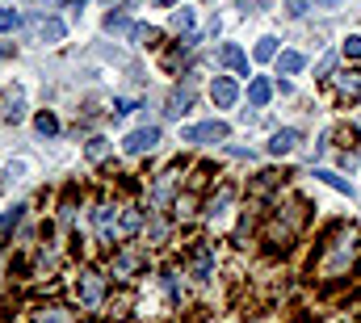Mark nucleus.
<instances>
[{
    "mask_svg": "<svg viewBox=\"0 0 361 323\" xmlns=\"http://www.w3.org/2000/svg\"><path fill=\"white\" fill-rule=\"evenodd\" d=\"M357 260H361V227L357 223H336L319 240L311 269H315L319 281H349L353 269H357Z\"/></svg>",
    "mask_w": 361,
    "mask_h": 323,
    "instance_id": "f257e3e1",
    "label": "nucleus"
},
{
    "mask_svg": "<svg viewBox=\"0 0 361 323\" xmlns=\"http://www.w3.org/2000/svg\"><path fill=\"white\" fill-rule=\"evenodd\" d=\"M302 223H307V202H286V206H277V210L269 214L261 243H265L269 252H286L290 243L298 240Z\"/></svg>",
    "mask_w": 361,
    "mask_h": 323,
    "instance_id": "f03ea898",
    "label": "nucleus"
},
{
    "mask_svg": "<svg viewBox=\"0 0 361 323\" xmlns=\"http://www.w3.org/2000/svg\"><path fill=\"white\" fill-rule=\"evenodd\" d=\"M76 298H80V307L97 311V307L105 303V277L92 273V269H80V277H76Z\"/></svg>",
    "mask_w": 361,
    "mask_h": 323,
    "instance_id": "7ed1b4c3",
    "label": "nucleus"
},
{
    "mask_svg": "<svg viewBox=\"0 0 361 323\" xmlns=\"http://www.w3.org/2000/svg\"><path fill=\"white\" fill-rule=\"evenodd\" d=\"M189 273L197 277V281H210L214 277V243H193L189 248Z\"/></svg>",
    "mask_w": 361,
    "mask_h": 323,
    "instance_id": "20e7f679",
    "label": "nucleus"
},
{
    "mask_svg": "<svg viewBox=\"0 0 361 323\" xmlns=\"http://www.w3.org/2000/svg\"><path fill=\"white\" fill-rule=\"evenodd\" d=\"M92 223H97L101 243H114L118 236H122V214H118L114 206H97V210H92Z\"/></svg>",
    "mask_w": 361,
    "mask_h": 323,
    "instance_id": "39448f33",
    "label": "nucleus"
},
{
    "mask_svg": "<svg viewBox=\"0 0 361 323\" xmlns=\"http://www.w3.org/2000/svg\"><path fill=\"white\" fill-rule=\"evenodd\" d=\"M185 143H223L227 139V122H197L180 135Z\"/></svg>",
    "mask_w": 361,
    "mask_h": 323,
    "instance_id": "423d86ee",
    "label": "nucleus"
},
{
    "mask_svg": "<svg viewBox=\"0 0 361 323\" xmlns=\"http://www.w3.org/2000/svg\"><path fill=\"white\" fill-rule=\"evenodd\" d=\"M160 143V126H139V130H130L126 139H122V147L130 152V156H143V152H152Z\"/></svg>",
    "mask_w": 361,
    "mask_h": 323,
    "instance_id": "0eeeda50",
    "label": "nucleus"
},
{
    "mask_svg": "<svg viewBox=\"0 0 361 323\" xmlns=\"http://www.w3.org/2000/svg\"><path fill=\"white\" fill-rule=\"evenodd\" d=\"M139 269H147V252H118L114 264H109V273H114L118 281H126V277L139 273Z\"/></svg>",
    "mask_w": 361,
    "mask_h": 323,
    "instance_id": "6e6552de",
    "label": "nucleus"
},
{
    "mask_svg": "<svg viewBox=\"0 0 361 323\" xmlns=\"http://www.w3.org/2000/svg\"><path fill=\"white\" fill-rule=\"evenodd\" d=\"M63 21L59 17H38V25H34V38L42 42V47H55V42H63Z\"/></svg>",
    "mask_w": 361,
    "mask_h": 323,
    "instance_id": "1a4fd4ad",
    "label": "nucleus"
},
{
    "mask_svg": "<svg viewBox=\"0 0 361 323\" xmlns=\"http://www.w3.org/2000/svg\"><path fill=\"white\" fill-rule=\"evenodd\" d=\"M336 97H341V101H357L361 97V68H345V72L336 76Z\"/></svg>",
    "mask_w": 361,
    "mask_h": 323,
    "instance_id": "9d476101",
    "label": "nucleus"
},
{
    "mask_svg": "<svg viewBox=\"0 0 361 323\" xmlns=\"http://www.w3.org/2000/svg\"><path fill=\"white\" fill-rule=\"evenodd\" d=\"M210 97H214V105H219V109H227V105H235L240 88H235V80H231V76H214V84H210Z\"/></svg>",
    "mask_w": 361,
    "mask_h": 323,
    "instance_id": "9b49d317",
    "label": "nucleus"
},
{
    "mask_svg": "<svg viewBox=\"0 0 361 323\" xmlns=\"http://www.w3.org/2000/svg\"><path fill=\"white\" fill-rule=\"evenodd\" d=\"M298 147V130H273V139H269V156H290Z\"/></svg>",
    "mask_w": 361,
    "mask_h": 323,
    "instance_id": "f8f14e48",
    "label": "nucleus"
},
{
    "mask_svg": "<svg viewBox=\"0 0 361 323\" xmlns=\"http://www.w3.org/2000/svg\"><path fill=\"white\" fill-rule=\"evenodd\" d=\"M219 59L231 68V72H248V55L235 47V42H227V47H219Z\"/></svg>",
    "mask_w": 361,
    "mask_h": 323,
    "instance_id": "ddd939ff",
    "label": "nucleus"
},
{
    "mask_svg": "<svg viewBox=\"0 0 361 323\" xmlns=\"http://www.w3.org/2000/svg\"><path fill=\"white\" fill-rule=\"evenodd\" d=\"M189 105H193V92H189V88H173V92H169V105H164V114H169V118H180Z\"/></svg>",
    "mask_w": 361,
    "mask_h": 323,
    "instance_id": "4468645a",
    "label": "nucleus"
},
{
    "mask_svg": "<svg viewBox=\"0 0 361 323\" xmlns=\"http://www.w3.org/2000/svg\"><path fill=\"white\" fill-rule=\"evenodd\" d=\"M302 63H307V59H302L298 51H281V55H277V72H281V76H298Z\"/></svg>",
    "mask_w": 361,
    "mask_h": 323,
    "instance_id": "2eb2a0df",
    "label": "nucleus"
},
{
    "mask_svg": "<svg viewBox=\"0 0 361 323\" xmlns=\"http://www.w3.org/2000/svg\"><path fill=\"white\" fill-rule=\"evenodd\" d=\"M269 97H273V84L265 80V76H257V80L248 84V101L261 109V105H269Z\"/></svg>",
    "mask_w": 361,
    "mask_h": 323,
    "instance_id": "dca6fc26",
    "label": "nucleus"
},
{
    "mask_svg": "<svg viewBox=\"0 0 361 323\" xmlns=\"http://www.w3.org/2000/svg\"><path fill=\"white\" fill-rule=\"evenodd\" d=\"M277 185H281V176H277V172H261V176L248 185V193H252V197H265V193H273Z\"/></svg>",
    "mask_w": 361,
    "mask_h": 323,
    "instance_id": "f3484780",
    "label": "nucleus"
},
{
    "mask_svg": "<svg viewBox=\"0 0 361 323\" xmlns=\"http://www.w3.org/2000/svg\"><path fill=\"white\" fill-rule=\"evenodd\" d=\"M231 197H235V185H223V189H219V193L210 197V206H206V210H210V219H219V214H223V210L231 206Z\"/></svg>",
    "mask_w": 361,
    "mask_h": 323,
    "instance_id": "a211bd4d",
    "label": "nucleus"
},
{
    "mask_svg": "<svg viewBox=\"0 0 361 323\" xmlns=\"http://www.w3.org/2000/svg\"><path fill=\"white\" fill-rule=\"evenodd\" d=\"M130 38H135L139 47H156V38H160V30H156V25H130Z\"/></svg>",
    "mask_w": 361,
    "mask_h": 323,
    "instance_id": "6ab92c4d",
    "label": "nucleus"
},
{
    "mask_svg": "<svg viewBox=\"0 0 361 323\" xmlns=\"http://www.w3.org/2000/svg\"><path fill=\"white\" fill-rule=\"evenodd\" d=\"M143 227V210H135V206H126L122 210V236H135Z\"/></svg>",
    "mask_w": 361,
    "mask_h": 323,
    "instance_id": "aec40b11",
    "label": "nucleus"
},
{
    "mask_svg": "<svg viewBox=\"0 0 361 323\" xmlns=\"http://www.w3.org/2000/svg\"><path fill=\"white\" fill-rule=\"evenodd\" d=\"M25 118V109H21V92H8V101H4V122H21Z\"/></svg>",
    "mask_w": 361,
    "mask_h": 323,
    "instance_id": "412c9836",
    "label": "nucleus"
},
{
    "mask_svg": "<svg viewBox=\"0 0 361 323\" xmlns=\"http://www.w3.org/2000/svg\"><path fill=\"white\" fill-rule=\"evenodd\" d=\"M34 126H38V135H47V139H51V135H59V118H55L51 109H47V114H38V118H34Z\"/></svg>",
    "mask_w": 361,
    "mask_h": 323,
    "instance_id": "4be33fe9",
    "label": "nucleus"
},
{
    "mask_svg": "<svg viewBox=\"0 0 361 323\" xmlns=\"http://www.w3.org/2000/svg\"><path fill=\"white\" fill-rule=\"evenodd\" d=\"M315 176H319L324 185H332V189H341V193H349V181H345V176H336V172H328V168H315Z\"/></svg>",
    "mask_w": 361,
    "mask_h": 323,
    "instance_id": "5701e85b",
    "label": "nucleus"
},
{
    "mask_svg": "<svg viewBox=\"0 0 361 323\" xmlns=\"http://www.w3.org/2000/svg\"><path fill=\"white\" fill-rule=\"evenodd\" d=\"M34 323H72V319H68V315H63L59 307H42V311L34 315Z\"/></svg>",
    "mask_w": 361,
    "mask_h": 323,
    "instance_id": "b1692460",
    "label": "nucleus"
},
{
    "mask_svg": "<svg viewBox=\"0 0 361 323\" xmlns=\"http://www.w3.org/2000/svg\"><path fill=\"white\" fill-rule=\"evenodd\" d=\"M252 55H257V59H261V63H265V59H277V38H261V42H257V51H252Z\"/></svg>",
    "mask_w": 361,
    "mask_h": 323,
    "instance_id": "393cba45",
    "label": "nucleus"
},
{
    "mask_svg": "<svg viewBox=\"0 0 361 323\" xmlns=\"http://www.w3.org/2000/svg\"><path fill=\"white\" fill-rule=\"evenodd\" d=\"M173 30H177V34H189V30H193V13H189V8H177V13H173Z\"/></svg>",
    "mask_w": 361,
    "mask_h": 323,
    "instance_id": "a878e982",
    "label": "nucleus"
},
{
    "mask_svg": "<svg viewBox=\"0 0 361 323\" xmlns=\"http://www.w3.org/2000/svg\"><path fill=\"white\" fill-rule=\"evenodd\" d=\"M21 25V13L17 8H0V34H8V30H17Z\"/></svg>",
    "mask_w": 361,
    "mask_h": 323,
    "instance_id": "bb28decb",
    "label": "nucleus"
},
{
    "mask_svg": "<svg viewBox=\"0 0 361 323\" xmlns=\"http://www.w3.org/2000/svg\"><path fill=\"white\" fill-rule=\"evenodd\" d=\"M105 30H109V34H122V30H130L126 13H109V17H105Z\"/></svg>",
    "mask_w": 361,
    "mask_h": 323,
    "instance_id": "cd10ccee",
    "label": "nucleus"
},
{
    "mask_svg": "<svg viewBox=\"0 0 361 323\" xmlns=\"http://www.w3.org/2000/svg\"><path fill=\"white\" fill-rule=\"evenodd\" d=\"M341 51H345L349 59H361V34H349V38L341 42Z\"/></svg>",
    "mask_w": 361,
    "mask_h": 323,
    "instance_id": "c85d7f7f",
    "label": "nucleus"
},
{
    "mask_svg": "<svg viewBox=\"0 0 361 323\" xmlns=\"http://www.w3.org/2000/svg\"><path fill=\"white\" fill-rule=\"evenodd\" d=\"M105 156H109V143H105V139H92L89 143V160H105Z\"/></svg>",
    "mask_w": 361,
    "mask_h": 323,
    "instance_id": "c756f323",
    "label": "nucleus"
},
{
    "mask_svg": "<svg viewBox=\"0 0 361 323\" xmlns=\"http://www.w3.org/2000/svg\"><path fill=\"white\" fill-rule=\"evenodd\" d=\"M286 13L290 17H307V0H286Z\"/></svg>",
    "mask_w": 361,
    "mask_h": 323,
    "instance_id": "7c9ffc66",
    "label": "nucleus"
},
{
    "mask_svg": "<svg viewBox=\"0 0 361 323\" xmlns=\"http://www.w3.org/2000/svg\"><path fill=\"white\" fill-rule=\"evenodd\" d=\"M332 63H336V55H324V59H319V68H315V72H319V76H328V72H332Z\"/></svg>",
    "mask_w": 361,
    "mask_h": 323,
    "instance_id": "2f4dec72",
    "label": "nucleus"
},
{
    "mask_svg": "<svg viewBox=\"0 0 361 323\" xmlns=\"http://www.w3.org/2000/svg\"><path fill=\"white\" fill-rule=\"evenodd\" d=\"M315 4H319V8H336L341 0H315Z\"/></svg>",
    "mask_w": 361,
    "mask_h": 323,
    "instance_id": "473e14b6",
    "label": "nucleus"
},
{
    "mask_svg": "<svg viewBox=\"0 0 361 323\" xmlns=\"http://www.w3.org/2000/svg\"><path fill=\"white\" fill-rule=\"evenodd\" d=\"M156 4H177V0H156Z\"/></svg>",
    "mask_w": 361,
    "mask_h": 323,
    "instance_id": "72a5a7b5",
    "label": "nucleus"
},
{
    "mask_svg": "<svg viewBox=\"0 0 361 323\" xmlns=\"http://www.w3.org/2000/svg\"><path fill=\"white\" fill-rule=\"evenodd\" d=\"M0 55H8V47H0Z\"/></svg>",
    "mask_w": 361,
    "mask_h": 323,
    "instance_id": "f704fd0d",
    "label": "nucleus"
},
{
    "mask_svg": "<svg viewBox=\"0 0 361 323\" xmlns=\"http://www.w3.org/2000/svg\"><path fill=\"white\" fill-rule=\"evenodd\" d=\"M357 315H361V298H357Z\"/></svg>",
    "mask_w": 361,
    "mask_h": 323,
    "instance_id": "c9c22d12",
    "label": "nucleus"
},
{
    "mask_svg": "<svg viewBox=\"0 0 361 323\" xmlns=\"http://www.w3.org/2000/svg\"><path fill=\"white\" fill-rule=\"evenodd\" d=\"M261 4H265V0H261Z\"/></svg>",
    "mask_w": 361,
    "mask_h": 323,
    "instance_id": "e433bc0d",
    "label": "nucleus"
}]
</instances>
